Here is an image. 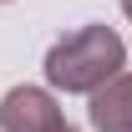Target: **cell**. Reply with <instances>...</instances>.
Listing matches in <instances>:
<instances>
[{"label":"cell","mask_w":132,"mask_h":132,"mask_svg":"<svg viewBox=\"0 0 132 132\" xmlns=\"http://www.w3.org/2000/svg\"><path fill=\"white\" fill-rule=\"evenodd\" d=\"M51 122H61V107L51 102V92L41 86H15L0 102V127L5 132H46Z\"/></svg>","instance_id":"7a4b0ae2"},{"label":"cell","mask_w":132,"mask_h":132,"mask_svg":"<svg viewBox=\"0 0 132 132\" xmlns=\"http://www.w3.org/2000/svg\"><path fill=\"white\" fill-rule=\"evenodd\" d=\"M127 66V51H122V36L112 26H81V31L61 36L46 56V81L61 86V92H97L102 81H112L117 71Z\"/></svg>","instance_id":"6da1fadb"},{"label":"cell","mask_w":132,"mask_h":132,"mask_svg":"<svg viewBox=\"0 0 132 132\" xmlns=\"http://www.w3.org/2000/svg\"><path fill=\"white\" fill-rule=\"evenodd\" d=\"M92 127L97 132H132V76L117 71L112 81H102L92 92Z\"/></svg>","instance_id":"3957f363"},{"label":"cell","mask_w":132,"mask_h":132,"mask_svg":"<svg viewBox=\"0 0 132 132\" xmlns=\"http://www.w3.org/2000/svg\"><path fill=\"white\" fill-rule=\"evenodd\" d=\"M46 132H76V127H71V122H66V117H61V122H51Z\"/></svg>","instance_id":"277c9868"},{"label":"cell","mask_w":132,"mask_h":132,"mask_svg":"<svg viewBox=\"0 0 132 132\" xmlns=\"http://www.w3.org/2000/svg\"><path fill=\"white\" fill-rule=\"evenodd\" d=\"M122 10H127V15H132V0H122Z\"/></svg>","instance_id":"5b68a950"},{"label":"cell","mask_w":132,"mask_h":132,"mask_svg":"<svg viewBox=\"0 0 132 132\" xmlns=\"http://www.w3.org/2000/svg\"><path fill=\"white\" fill-rule=\"evenodd\" d=\"M0 5H5V0H0Z\"/></svg>","instance_id":"8992f818"}]
</instances>
